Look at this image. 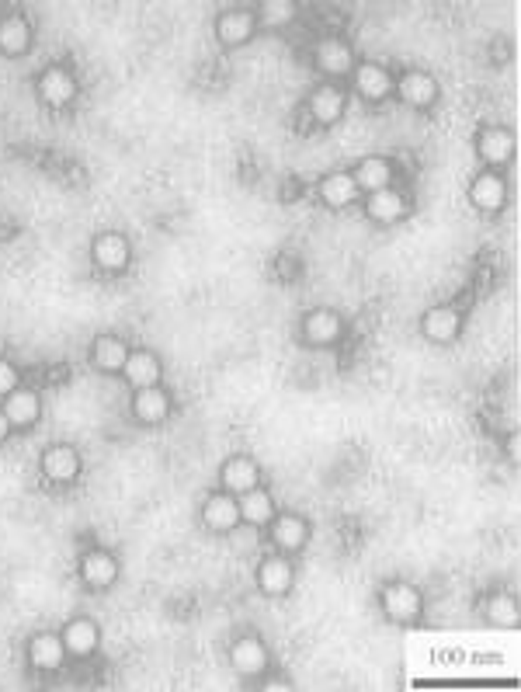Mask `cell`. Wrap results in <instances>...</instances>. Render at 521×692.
<instances>
[{
  "mask_svg": "<svg viewBox=\"0 0 521 692\" xmlns=\"http://www.w3.org/2000/svg\"><path fill=\"white\" fill-rule=\"evenodd\" d=\"M80 578H84L87 588H112L115 578H119V560L108 550H91L80 560Z\"/></svg>",
  "mask_w": 521,
  "mask_h": 692,
  "instance_id": "ffe728a7",
  "label": "cell"
},
{
  "mask_svg": "<svg viewBox=\"0 0 521 692\" xmlns=\"http://www.w3.org/2000/svg\"><path fill=\"white\" fill-rule=\"evenodd\" d=\"M476 154L487 167H504L511 157H515V136L504 126H487L476 136Z\"/></svg>",
  "mask_w": 521,
  "mask_h": 692,
  "instance_id": "4fadbf2b",
  "label": "cell"
},
{
  "mask_svg": "<svg viewBox=\"0 0 521 692\" xmlns=\"http://www.w3.org/2000/svg\"><path fill=\"white\" fill-rule=\"evenodd\" d=\"M42 473H46L53 484H73L80 477V453L66 442L42 449Z\"/></svg>",
  "mask_w": 521,
  "mask_h": 692,
  "instance_id": "30bf717a",
  "label": "cell"
},
{
  "mask_svg": "<svg viewBox=\"0 0 521 692\" xmlns=\"http://www.w3.org/2000/svg\"><path fill=\"white\" fill-rule=\"evenodd\" d=\"M21 386V376H18V369L11 366L7 359H0V400L7 397L11 390H18Z\"/></svg>",
  "mask_w": 521,
  "mask_h": 692,
  "instance_id": "d6a6232c",
  "label": "cell"
},
{
  "mask_svg": "<svg viewBox=\"0 0 521 692\" xmlns=\"http://www.w3.org/2000/svg\"><path fill=\"white\" fill-rule=\"evenodd\" d=\"M122 376H126V383L132 386V390H146V386H160V376H164V369H160V359L153 352H129L126 366H122Z\"/></svg>",
  "mask_w": 521,
  "mask_h": 692,
  "instance_id": "603a6c76",
  "label": "cell"
},
{
  "mask_svg": "<svg viewBox=\"0 0 521 692\" xmlns=\"http://www.w3.org/2000/svg\"><path fill=\"white\" fill-rule=\"evenodd\" d=\"M348 108V94H344L341 84H320L317 91L310 94V115L320 122V126H334L337 119L344 115Z\"/></svg>",
  "mask_w": 521,
  "mask_h": 692,
  "instance_id": "2e32d148",
  "label": "cell"
},
{
  "mask_svg": "<svg viewBox=\"0 0 521 692\" xmlns=\"http://www.w3.org/2000/svg\"><path fill=\"white\" fill-rule=\"evenodd\" d=\"M351 178H355L358 192H379V188H390L393 185V164L383 157H365L362 164L351 171Z\"/></svg>",
  "mask_w": 521,
  "mask_h": 692,
  "instance_id": "83f0119b",
  "label": "cell"
},
{
  "mask_svg": "<svg viewBox=\"0 0 521 692\" xmlns=\"http://www.w3.org/2000/svg\"><path fill=\"white\" fill-rule=\"evenodd\" d=\"M292 581H296V567H292L289 553H271V557H264L258 564V585L264 595H285L292 588Z\"/></svg>",
  "mask_w": 521,
  "mask_h": 692,
  "instance_id": "8992f818",
  "label": "cell"
},
{
  "mask_svg": "<svg viewBox=\"0 0 521 692\" xmlns=\"http://www.w3.org/2000/svg\"><path fill=\"white\" fill-rule=\"evenodd\" d=\"M7 435H11V421H7V414L0 411V446L7 442Z\"/></svg>",
  "mask_w": 521,
  "mask_h": 692,
  "instance_id": "836d02e7",
  "label": "cell"
},
{
  "mask_svg": "<svg viewBox=\"0 0 521 692\" xmlns=\"http://www.w3.org/2000/svg\"><path fill=\"white\" fill-rule=\"evenodd\" d=\"M171 414V393L160 386H146V390H132V418L143 425H160Z\"/></svg>",
  "mask_w": 521,
  "mask_h": 692,
  "instance_id": "e0dca14e",
  "label": "cell"
},
{
  "mask_svg": "<svg viewBox=\"0 0 521 692\" xmlns=\"http://www.w3.org/2000/svg\"><path fill=\"white\" fill-rule=\"evenodd\" d=\"M0 411L7 414V421H11V428H28L39 421L42 414V400L35 390H28V386H18V390H11L4 397V407Z\"/></svg>",
  "mask_w": 521,
  "mask_h": 692,
  "instance_id": "d6986e66",
  "label": "cell"
},
{
  "mask_svg": "<svg viewBox=\"0 0 521 692\" xmlns=\"http://www.w3.org/2000/svg\"><path fill=\"white\" fill-rule=\"evenodd\" d=\"M230 665L237 668L244 679H254L268 668V647L261 644L258 637H240L237 644L230 647Z\"/></svg>",
  "mask_w": 521,
  "mask_h": 692,
  "instance_id": "44dd1931",
  "label": "cell"
},
{
  "mask_svg": "<svg viewBox=\"0 0 521 692\" xmlns=\"http://www.w3.org/2000/svg\"><path fill=\"white\" fill-rule=\"evenodd\" d=\"M63 647H66V658H91L101 644V633H98V623L87 616H77L63 626Z\"/></svg>",
  "mask_w": 521,
  "mask_h": 692,
  "instance_id": "9c48e42d",
  "label": "cell"
},
{
  "mask_svg": "<svg viewBox=\"0 0 521 692\" xmlns=\"http://www.w3.org/2000/svg\"><path fill=\"white\" fill-rule=\"evenodd\" d=\"M28 661H32L39 672H56L66 661V647L60 633H35L28 640Z\"/></svg>",
  "mask_w": 521,
  "mask_h": 692,
  "instance_id": "7402d4cb",
  "label": "cell"
},
{
  "mask_svg": "<svg viewBox=\"0 0 521 692\" xmlns=\"http://www.w3.org/2000/svg\"><path fill=\"white\" fill-rule=\"evenodd\" d=\"M393 91L407 108H431L438 101V80L428 70H407L400 80H393Z\"/></svg>",
  "mask_w": 521,
  "mask_h": 692,
  "instance_id": "277c9868",
  "label": "cell"
},
{
  "mask_svg": "<svg viewBox=\"0 0 521 692\" xmlns=\"http://www.w3.org/2000/svg\"><path fill=\"white\" fill-rule=\"evenodd\" d=\"M237 501H240V522H247V526H254V529H264L278 515L275 501H271V494L264 491L261 484L251 487V491H244V494H237Z\"/></svg>",
  "mask_w": 521,
  "mask_h": 692,
  "instance_id": "484cf974",
  "label": "cell"
},
{
  "mask_svg": "<svg viewBox=\"0 0 521 692\" xmlns=\"http://www.w3.org/2000/svg\"><path fill=\"white\" fill-rule=\"evenodd\" d=\"M421 327H424V334H428L431 341H438V345H449V341H456L459 331H462V313L456 307H431L421 317Z\"/></svg>",
  "mask_w": 521,
  "mask_h": 692,
  "instance_id": "cb8c5ba5",
  "label": "cell"
},
{
  "mask_svg": "<svg viewBox=\"0 0 521 692\" xmlns=\"http://www.w3.org/2000/svg\"><path fill=\"white\" fill-rule=\"evenodd\" d=\"M254 28H258V18L254 11H244V7H230L216 18V39L223 42L226 49H237L244 42H251Z\"/></svg>",
  "mask_w": 521,
  "mask_h": 692,
  "instance_id": "52a82bcc",
  "label": "cell"
},
{
  "mask_svg": "<svg viewBox=\"0 0 521 692\" xmlns=\"http://www.w3.org/2000/svg\"><path fill=\"white\" fill-rule=\"evenodd\" d=\"M518 602L511 599V595H504V592H497V595H490L487 599V619L494 626H515L518 623Z\"/></svg>",
  "mask_w": 521,
  "mask_h": 692,
  "instance_id": "1f68e13d",
  "label": "cell"
},
{
  "mask_svg": "<svg viewBox=\"0 0 521 692\" xmlns=\"http://www.w3.org/2000/svg\"><path fill=\"white\" fill-rule=\"evenodd\" d=\"M268 533L278 553H299L310 543V526H306V519H299V515H275V519L268 522Z\"/></svg>",
  "mask_w": 521,
  "mask_h": 692,
  "instance_id": "ba28073f",
  "label": "cell"
},
{
  "mask_svg": "<svg viewBox=\"0 0 521 692\" xmlns=\"http://www.w3.org/2000/svg\"><path fill=\"white\" fill-rule=\"evenodd\" d=\"M219 480H223V491L244 494V491H251V487L261 484V470H258V463H254L251 456H233V460L223 463Z\"/></svg>",
  "mask_w": 521,
  "mask_h": 692,
  "instance_id": "d4e9b609",
  "label": "cell"
},
{
  "mask_svg": "<svg viewBox=\"0 0 521 692\" xmlns=\"http://www.w3.org/2000/svg\"><path fill=\"white\" fill-rule=\"evenodd\" d=\"M32 49V25L21 14H7L0 18V53L4 56H21Z\"/></svg>",
  "mask_w": 521,
  "mask_h": 692,
  "instance_id": "4316f807",
  "label": "cell"
},
{
  "mask_svg": "<svg viewBox=\"0 0 521 692\" xmlns=\"http://www.w3.org/2000/svg\"><path fill=\"white\" fill-rule=\"evenodd\" d=\"M351 80H355V91L362 94L365 101H383V98H390V94H393L390 70L379 67V63H355Z\"/></svg>",
  "mask_w": 521,
  "mask_h": 692,
  "instance_id": "9a60e30c",
  "label": "cell"
},
{
  "mask_svg": "<svg viewBox=\"0 0 521 692\" xmlns=\"http://www.w3.org/2000/svg\"><path fill=\"white\" fill-rule=\"evenodd\" d=\"M320 199L327 202L330 209H344L358 199V185L351 178V171H330L320 181Z\"/></svg>",
  "mask_w": 521,
  "mask_h": 692,
  "instance_id": "f1b7e54d",
  "label": "cell"
},
{
  "mask_svg": "<svg viewBox=\"0 0 521 692\" xmlns=\"http://www.w3.org/2000/svg\"><path fill=\"white\" fill-rule=\"evenodd\" d=\"M202 522H205V529H212V533H237V526H240V501H237V494H230V491H216V494H209L205 498V505H202Z\"/></svg>",
  "mask_w": 521,
  "mask_h": 692,
  "instance_id": "7a4b0ae2",
  "label": "cell"
},
{
  "mask_svg": "<svg viewBox=\"0 0 521 692\" xmlns=\"http://www.w3.org/2000/svg\"><path fill=\"white\" fill-rule=\"evenodd\" d=\"M469 199H473L476 209H483V213H501L504 202H508V185H504V178L497 171H483L473 178V185H469Z\"/></svg>",
  "mask_w": 521,
  "mask_h": 692,
  "instance_id": "5bb4252c",
  "label": "cell"
},
{
  "mask_svg": "<svg viewBox=\"0 0 521 692\" xmlns=\"http://www.w3.org/2000/svg\"><path fill=\"white\" fill-rule=\"evenodd\" d=\"M379 602H383V613L390 616L393 623H414L424 609L421 588H414L410 581H390V585L379 592Z\"/></svg>",
  "mask_w": 521,
  "mask_h": 692,
  "instance_id": "6da1fadb",
  "label": "cell"
},
{
  "mask_svg": "<svg viewBox=\"0 0 521 692\" xmlns=\"http://www.w3.org/2000/svg\"><path fill=\"white\" fill-rule=\"evenodd\" d=\"M129 352H132V348L122 338H115V334H101V338L94 341V348H91L94 366H98L101 373H122Z\"/></svg>",
  "mask_w": 521,
  "mask_h": 692,
  "instance_id": "f546056e",
  "label": "cell"
},
{
  "mask_svg": "<svg viewBox=\"0 0 521 692\" xmlns=\"http://www.w3.org/2000/svg\"><path fill=\"white\" fill-rule=\"evenodd\" d=\"M35 91H39L42 105L66 108L73 98H77V77H73L66 67H46L39 74V84H35Z\"/></svg>",
  "mask_w": 521,
  "mask_h": 692,
  "instance_id": "5b68a950",
  "label": "cell"
},
{
  "mask_svg": "<svg viewBox=\"0 0 521 692\" xmlns=\"http://www.w3.org/2000/svg\"><path fill=\"white\" fill-rule=\"evenodd\" d=\"M313 60H317L320 74L330 77V84H337L341 77H351V70H355V53H351V46L344 39H334V35L317 42Z\"/></svg>",
  "mask_w": 521,
  "mask_h": 692,
  "instance_id": "3957f363",
  "label": "cell"
},
{
  "mask_svg": "<svg viewBox=\"0 0 521 692\" xmlns=\"http://www.w3.org/2000/svg\"><path fill=\"white\" fill-rule=\"evenodd\" d=\"M299 14V7L292 4V0H264V4L254 11V18H258V25H268V28H285L292 25Z\"/></svg>",
  "mask_w": 521,
  "mask_h": 692,
  "instance_id": "4dcf8cb0",
  "label": "cell"
},
{
  "mask_svg": "<svg viewBox=\"0 0 521 692\" xmlns=\"http://www.w3.org/2000/svg\"><path fill=\"white\" fill-rule=\"evenodd\" d=\"M341 334H344V317L337 310L320 307V310H310L303 317V338L310 341V345L327 348V345H334Z\"/></svg>",
  "mask_w": 521,
  "mask_h": 692,
  "instance_id": "7c38bea8",
  "label": "cell"
},
{
  "mask_svg": "<svg viewBox=\"0 0 521 692\" xmlns=\"http://www.w3.org/2000/svg\"><path fill=\"white\" fill-rule=\"evenodd\" d=\"M365 213H369V220L376 223H400L403 216H407V195L400 192V188H379V192H372L369 199H365Z\"/></svg>",
  "mask_w": 521,
  "mask_h": 692,
  "instance_id": "ac0fdd59",
  "label": "cell"
},
{
  "mask_svg": "<svg viewBox=\"0 0 521 692\" xmlns=\"http://www.w3.org/2000/svg\"><path fill=\"white\" fill-rule=\"evenodd\" d=\"M129 240L122 233H98L94 237V247H91V258L101 272H126L129 268Z\"/></svg>",
  "mask_w": 521,
  "mask_h": 692,
  "instance_id": "8fae6325",
  "label": "cell"
}]
</instances>
